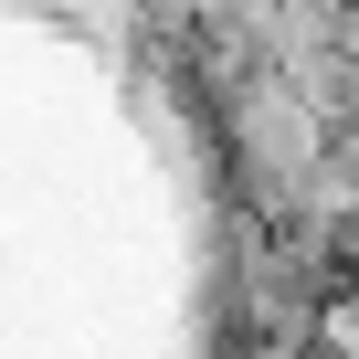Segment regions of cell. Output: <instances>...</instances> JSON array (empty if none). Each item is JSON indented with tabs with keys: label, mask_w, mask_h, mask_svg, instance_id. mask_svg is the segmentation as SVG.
<instances>
[{
	"label": "cell",
	"mask_w": 359,
	"mask_h": 359,
	"mask_svg": "<svg viewBox=\"0 0 359 359\" xmlns=\"http://www.w3.org/2000/svg\"><path fill=\"white\" fill-rule=\"evenodd\" d=\"M212 137H222L233 191H243L264 222H285L296 191L338 158V116H327L296 74H243V85H222V95H212Z\"/></svg>",
	"instance_id": "obj_1"
},
{
	"label": "cell",
	"mask_w": 359,
	"mask_h": 359,
	"mask_svg": "<svg viewBox=\"0 0 359 359\" xmlns=\"http://www.w3.org/2000/svg\"><path fill=\"white\" fill-rule=\"evenodd\" d=\"M338 148H348V158H359V95H348V116H338Z\"/></svg>",
	"instance_id": "obj_2"
}]
</instances>
